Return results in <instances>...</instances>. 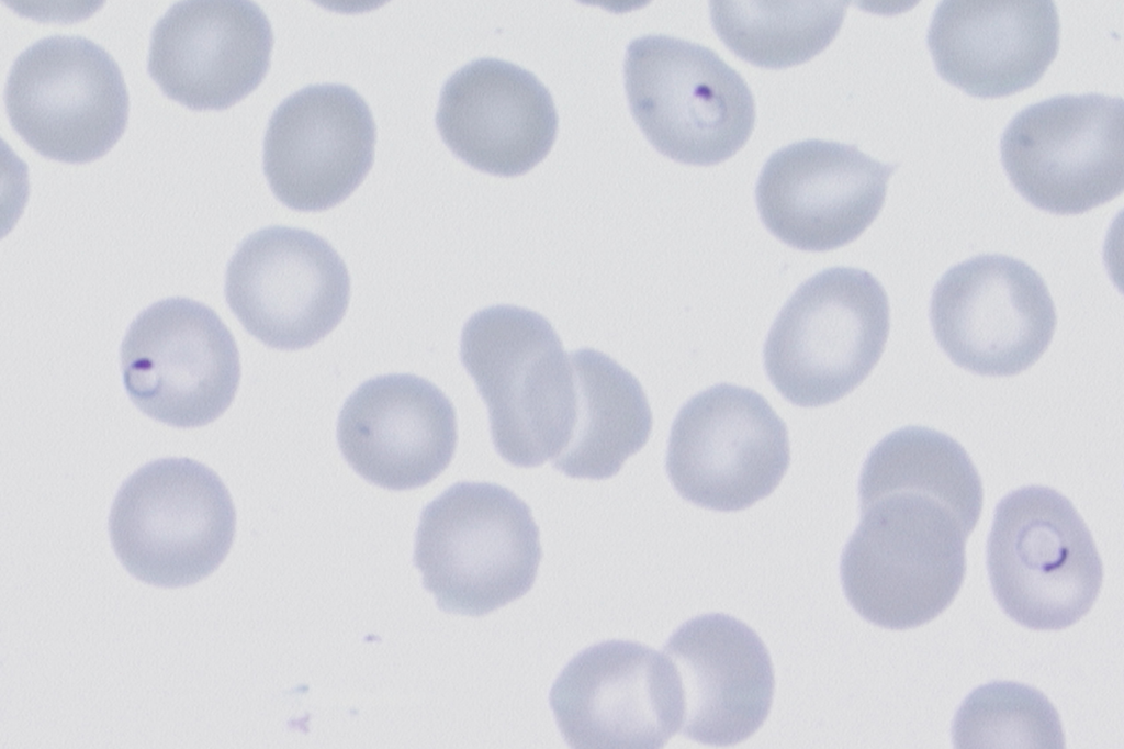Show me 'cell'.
<instances>
[{
    "instance_id": "obj_1",
    "label": "cell",
    "mask_w": 1124,
    "mask_h": 749,
    "mask_svg": "<svg viewBox=\"0 0 1124 749\" xmlns=\"http://www.w3.org/2000/svg\"><path fill=\"white\" fill-rule=\"evenodd\" d=\"M858 496L861 521L840 563L847 601L866 621L888 629L932 621L963 584L966 539L975 525L923 491Z\"/></svg>"
},
{
    "instance_id": "obj_2",
    "label": "cell",
    "mask_w": 1124,
    "mask_h": 749,
    "mask_svg": "<svg viewBox=\"0 0 1124 749\" xmlns=\"http://www.w3.org/2000/svg\"><path fill=\"white\" fill-rule=\"evenodd\" d=\"M460 358L505 461L538 467L563 451L576 418L574 370L543 316L516 305L483 309L463 326Z\"/></svg>"
},
{
    "instance_id": "obj_3",
    "label": "cell",
    "mask_w": 1124,
    "mask_h": 749,
    "mask_svg": "<svg viewBox=\"0 0 1124 749\" xmlns=\"http://www.w3.org/2000/svg\"><path fill=\"white\" fill-rule=\"evenodd\" d=\"M529 506L488 482H458L422 512L414 563L447 613L483 616L526 594L541 560Z\"/></svg>"
},
{
    "instance_id": "obj_4",
    "label": "cell",
    "mask_w": 1124,
    "mask_h": 749,
    "mask_svg": "<svg viewBox=\"0 0 1124 749\" xmlns=\"http://www.w3.org/2000/svg\"><path fill=\"white\" fill-rule=\"evenodd\" d=\"M889 325L888 298L873 275L825 269L801 283L774 321L763 350L768 379L798 406L833 403L876 366Z\"/></svg>"
},
{
    "instance_id": "obj_5",
    "label": "cell",
    "mask_w": 1124,
    "mask_h": 749,
    "mask_svg": "<svg viewBox=\"0 0 1124 749\" xmlns=\"http://www.w3.org/2000/svg\"><path fill=\"white\" fill-rule=\"evenodd\" d=\"M986 552L996 600L1031 629L1071 626L1090 611L1102 585V561L1086 523L1048 487H1023L1000 500Z\"/></svg>"
},
{
    "instance_id": "obj_6",
    "label": "cell",
    "mask_w": 1124,
    "mask_h": 749,
    "mask_svg": "<svg viewBox=\"0 0 1124 749\" xmlns=\"http://www.w3.org/2000/svg\"><path fill=\"white\" fill-rule=\"evenodd\" d=\"M236 514L221 478L190 458H162L130 476L109 516L114 552L136 579L178 588L215 571L233 544Z\"/></svg>"
},
{
    "instance_id": "obj_7",
    "label": "cell",
    "mask_w": 1124,
    "mask_h": 749,
    "mask_svg": "<svg viewBox=\"0 0 1124 749\" xmlns=\"http://www.w3.org/2000/svg\"><path fill=\"white\" fill-rule=\"evenodd\" d=\"M623 69L631 113L666 157L711 166L748 142L755 122L753 96L711 49L666 35H645L628 45Z\"/></svg>"
},
{
    "instance_id": "obj_8",
    "label": "cell",
    "mask_w": 1124,
    "mask_h": 749,
    "mask_svg": "<svg viewBox=\"0 0 1124 749\" xmlns=\"http://www.w3.org/2000/svg\"><path fill=\"white\" fill-rule=\"evenodd\" d=\"M9 121L40 155L86 164L105 155L128 119V93L112 56L81 36L45 37L14 60L4 90Z\"/></svg>"
},
{
    "instance_id": "obj_9",
    "label": "cell",
    "mask_w": 1124,
    "mask_h": 749,
    "mask_svg": "<svg viewBox=\"0 0 1124 749\" xmlns=\"http://www.w3.org/2000/svg\"><path fill=\"white\" fill-rule=\"evenodd\" d=\"M1121 97L1061 94L1031 104L1005 127L1000 153L1016 191L1035 208L1081 214L1123 192Z\"/></svg>"
},
{
    "instance_id": "obj_10",
    "label": "cell",
    "mask_w": 1124,
    "mask_h": 749,
    "mask_svg": "<svg viewBox=\"0 0 1124 749\" xmlns=\"http://www.w3.org/2000/svg\"><path fill=\"white\" fill-rule=\"evenodd\" d=\"M120 362L137 409L180 428L220 417L240 379L238 349L226 325L211 308L180 297L158 301L135 317Z\"/></svg>"
},
{
    "instance_id": "obj_11",
    "label": "cell",
    "mask_w": 1124,
    "mask_h": 749,
    "mask_svg": "<svg viewBox=\"0 0 1124 749\" xmlns=\"http://www.w3.org/2000/svg\"><path fill=\"white\" fill-rule=\"evenodd\" d=\"M789 459L786 425L768 402L754 390L720 383L677 413L665 467L686 501L733 512L771 494Z\"/></svg>"
},
{
    "instance_id": "obj_12",
    "label": "cell",
    "mask_w": 1124,
    "mask_h": 749,
    "mask_svg": "<svg viewBox=\"0 0 1124 749\" xmlns=\"http://www.w3.org/2000/svg\"><path fill=\"white\" fill-rule=\"evenodd\" d=\"M934 336L953 362L980 376L1009 377L1034 365L1057 318L1043 278L1005 255H979L948 269L930 301Z\"/></svg>"
},
{
    "instance_id": "obj_13",
    "label": "cell",
    "mask_w": 1124,
    "mask_h": 749,
    "mask_svg": "<svg viewBox=\"0 0 1124 749\" xmlns=\"http://www.w3.org/2000/svg\"><path fill=\"white\" fill-rule=\"evenodd\" d=\"M225 299L245 329L283 350L310 347L342 320L347 267L322 237L270 226L245 238L225 272Z\"/></svg>"
},
{
    "instance_id": "obj_14",
    "label": "cell",
    "mask_w": 1124,
    "mask_h": 749,
    "mask_svg": "<svg viewBox=\"0 0 1124 749\" xmlns=\"http://www.w3.org/2000/svg\"><path fill=\"white\" fill-rule=\"evenodd\" d=\"M549 702L575 749H659L679 731L682 696L670 659L629 640H606L576 656Z\"/></svg>"
},
{
    "instance_id": "obj_15",
    "label": "cell",
    "mask_w": 1124,
    "mask_h": 749,
    "mask_svg": "<svg viewBox=\"0 0 1124 749\" xmlns=\"http://www.w3.org/2000/svg\"><path fill=\"white\" fill-rule=\"evenodd\" d=\"M897 165L854 145L807 139L775 152L755 188L762 222L778 239L825 251L856 239L880 212Z\"/></svg>"
},
{
    "instance_id": "obj_16",
    "label": "cell",
    "mask_w": 1124,
    "mask_h": 749,
    "mask_svg": "<svg viewBox=\"0 0 1124 749\" xmlns=\"http://www.w3.org/2000/svg\"><path fill=\"white\" fill-rule=\"evenodd\" d=\"M375 125L350 87L324 83L288 97L271 115L263 171L288 208L324 211L347 199L371 169Z\"/></svg>"
},
{
    "instance_id": "obj_17",
    "label": "cell",
    "mask_w": 1124,
    "mask_h": 749,
    "mask_svg": "<svg viewBox=\"0 0 1124 749\" xmlns=\"http://www.w3.org/2000/svg\"><path fill=\"white\" fill-rule=\"evenodd\" d=\"M272 45L269 20L252 1H179L153 29L147 70L166 97L221 111L260 85Z\"/></svg>"
},
{
    "instance_id": "obj_18",
    "label": "cell",
    "mask_w": 1124,
    "mask_h": 749,
    "mask_svg": "<svg viewBox=\"0 0 1124 749\" xmlns=\"http://www.w3.org/2000/svg\"><path fill=\"white\" fill-rule=\"evenodd\" d=\"M456 412L431 382L394 373L370 379L345 402L337 440L350 467L394 491L423 487L450 463L457 446Z\"/></svg>"
},
{
    "instance_id": "obj_19",
    "label": "cell",
    "mask_w": 1124,
    "mask_h": 749,
    "mask_svg": "<svg viewBox=\"0 0 1124 749\" xmlns=\"http://www.w3.org/2000/svg\"><path fill=\"white\" fill-rule=\"evenodd\" d=\"M663 653L677 675L682 696L679 731L710 746L739 744L765 722L774 672L765 645L746 624L721 613L682 624Z\"/></svg>"
},
{
    "instance_id": "obj_20",
    "label": "cell",
    "mask_w": 1124,
    "mask_h": 749,
    "mask_svg": "<svg viewBox=\"0 0 1124 749\" xmlns=\"http://www.w3.org/2000/svg\"><path fill=\"white\" fill-rule=\"evenodd\" d=\"M436 124L446 145L468 165L515 177L550 152L558 115L533 74L502 59L480 58L446 81Z\"/></svg>"
},
{
    "instance_id": "obj_21",
    "label": "cell",
    "mask_w": 1124,
    "mask_h": 749,
    "mask_svg": "<svg viewBox=\"0 0 1124 749\" xmlns=\"http://www.w3.org/2000/svg\"><path fill=\"white\" fill-rule=\"evenodd\" d=\"M926 42L948 83L984 99L1035 85L1055 59L1059 19L1050 0H944Z\"/></svg>"
},
{
    "instance_id": "obj_22",
    "label": "cell",
    "mask_w": 1124,
    "mask_h": 749,
    "mask_svg": "<svg viewBox=\"0 0 1124 749\" xmlns=\"http://www.w3.org/2000/svg\"><path fill=\"white\" fill-rule=\"evenodd\" d=\"M576 418L552 466L571 478L603 480L648 441L652 414L639 381L609 356L582 348L570 355Z\"/></svg>"
},
{
    "instance_id": "obj_23",
    "label": "cell",
    "mask_w": 1124,
    "mask_h": 749,
    "mask_svg": "<svg viewBox=\"0 0 1124 749\" xmlns=\"http://www.w3.org/2000/svg\"><path fill=\"white\" fill-rule=\"evenodd\" d=\"M848 5L840 0L710 2L719 38L737 56L763 68L803 64L836 36Z\"/></svg>"
},
{
    "instance_id": "obj_24",
    "label": "cell",
    "mask_w": 1124,
    "mask_h": 749,
    "mask_svg": "<svg viewBox=\"0 0 1124 749\" xmlns=\"http://www.w3.org/2000/svg\"><path fill=\"white\" fill-rule=\"evenodd\" d=\"M891 489L935 495L975 525L981 513V480L968 454L955 439L932 428L897 429L872 449L858 494Z\"/></svg>"
},
{
    "instance_id": "obj_25",
    "label": "cell",
    "mask_w": 1124,
    "mask_h": 749,
    "mask_svg": "<svg viewBox=\"0 0 1124 749\" xmlns=\"http://www.w3.org/2000/svg\"><path fill=\"white\" fill-rule=\"evenodd\" d=\"M952 738L955 748L1066 747L1059 715L1038 690L1016 682L978 686L957 709Z\"/></svg>"
}]
</instances>
